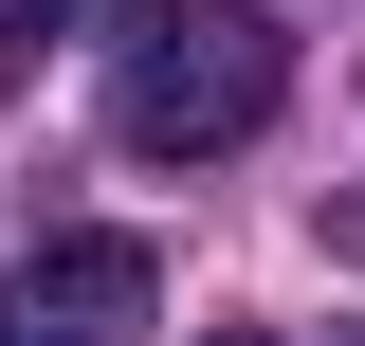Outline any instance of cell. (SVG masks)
Masks as SVG:
<instances>
[{
  "label": "cell",
  "mask_w": 365,
  "mask_h": 346,
  "mask_svg": "<svg viewBox=\"0 0 365 346\" xmlns=\"http://www.w3.org/2000/svg\"><path fill=\"white\" fill-rule=\"evenodd\" d=\"M329 256H365V182H347V201H329Z\"/></svg>",
  "instance_id": "cell-4"
},
{
  "label": "cell",
  "mask_w": 365,
  "mask_h": 346,
  "mask_svg": "<svg viewBox=\"0 0 365 346\" xmlns=\"http://www.w3.org/2000/svg\"><path fill=\"white\" fill-rule=\"evenodd\" d=\"M37 37H55V0H0V91L37 73Z\"/></svg>",
  "instance_id": "cell-3"
},
{
  "label": "cell",
  "mask_w": 365,
  "mask_h": 346,
  "mask_svg": "<svg viewBox=\"0 0 365 346\" xmlns=\"http://www.w3.org/2000/svg\"><path fill=\"white\" fill-rule=\"evenodd\" d=\"M146 310H165L146 237H37L0 273V346H146Z\"/></svg>",
  "instance_id": "cell-2"
},
{
  "label": "cell",
  "mask_w": 365,
  "mask_h": 346,
  "mask_svg": "<svg viewBox=\"0 0 365 346\" xmlns=\"http://www.w3.org/2000/svg\"><path fill=\"white\" fill-rule=\"evenodd\" d=\"M274 91H292V37L256 0H146L128 55H110V128L146 164H220V146L274 128Z\"/></svg>",
  "instance_id": "cell-1"
},
{
  "label": "cell",
  "mask_w": 365,
  "mask_h": 346,
  "mask_svg": "<svg viewBox=\"0 0 365 346\" xmlns=\"http://www.w3.org/2000/svg\"><path fill=\"white\" fill-rule=\"evenodd\" d=\"M347 346H365V328H347Z\"/></svg>",
  "instance_id": "cell-6"
},
{
  "label": "cell",
  "mask_w": 365,
  "mask_h": 346,
  "mask_svg": "<svg viewBox=\"0 0 365 346\" xmlns=\"http://www.w3.org/2000/svg\"><path fill=\"white\" fill-rule=\"evenodd\" d=\"M220 346H256V328H220Z\"/></svg>",
  "instance_id": "cell-5"
}]
</instances>
